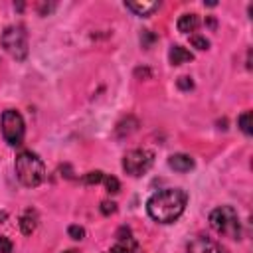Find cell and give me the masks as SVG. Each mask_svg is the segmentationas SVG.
I'll list each match as a JSON object with an SVG mask.
<instances>
[{
	"mask_svg": "<svg viewBox=\"0 0 253 253\" xmlns=\"http://www.w3.org/2000/svg\"><path fill=\"white\" fill-rule=\"evenodd\" d=\"M188 194L180 188H166L160 192H154L146 202L148 215L158 223H172L176 221L186 208Z\"/></svg>",
	"mask_w": 253,
	"mask_h": 253,
	"instance_id": "obj_1",
	"label": "cell"
},
{
	"mask_svg": "<svg viewBox=\"0 0 253 253\" xmlns=\"http://www.w3.org/2000/svg\"><path fill=\"white\" fill-rule=\"evenodd\" d=\"M16 176L18 180L28 186V188H36L43 182L45 178V166L42 162V158L30 150H22L18 156H16Z\"/></svg>",
	"mask_w": 253,
	"mask_h": 253,
	"instance_id": "obj_2",
	"label": "cell"
},
{
	"mask_svg": "<svg viewBox=\"0 0 253 253\" xmlns=\"http://www.w3.org/2000/svg\"><path fill=\"white\" fill-rule=\"evenodd\" d=\"M210 225L215 233L223 235V237H231V239H239L241 237V223H239V215L237 210L233 206H219L210 213Z\"/></svg>",
	"mask_w": 253,
	"mask_h": 253,
	"instance_id": "obj_3",
	"label": "cell"
},
{
	"mask_svg": "<svg viewBox=\"0 0 253 253\" xmlns=\"http://www.w3.org/2000/svg\"><path fill=\"white\" fill-rule=\"evenodd\" d=\"M2 47L18 61H24L28 57V34L24 26H10L4 30L2 38Z\"/></svg>",
	"mask_w": 253,
	"mask_h": 253,
	"instance_id": "obj_4",
	"label": "cell"
},
{
	"mask_svg": "<svg viewBox=\"0 0 253 253\" xmlns=\"http://www.w3.org/2000/svg\"><path fill=\"white\" fill-rule=\"evenodd\" d=\"M2 136L10 146H18L24 140V132H26V125L24 119L18 111L8 109L2 113Z\"/></svg>",
	"mask_w": 253,
	"mask_h": 253,
	"instance_id": "obj_5",
	"label": "cell"
},
{
	"mask_svg": "<svg viewBox=\"0 0 253 253\" xmlns=\"http://www.w3.org/2000/svg\"><path fill=\"white\" fill-rule=\"evenodd\" d=\"M154 162V154L146 148H134V150H128L123 158V168L126 174L130 176H142L144 172L150 170Z\"/></svg>",
	"mask_w": 253,
	"mask_h": 253,
	"instance_id": "obj_6",
	"label": "cell"
},
{
	"mask_svg": "<svg viewBox=\"0 0 253 253\" xmlns=\"http://www.w3.org/2000/svg\"><path fill=\"white\" fill-rule=\"evenodd\" d=\"M136 251H138V245H136L134 237L130 235V229L121 227L117 233V243L111 249V253H136Z\"/></svg>",
	"mask_w": 253,
	"mask_h": 253,
	"instance_id": "obj_7",
	"label": "cell"
},
{
	"mask_svg": "<svg viewBox=\"0 0 253 253\" xmlns=\"http://www.w3.org/2000/svg\"><path fill=\"white\" fill-rule=\"evenodd\" d=\"M188 253H227V251L221 247V243L210 237H196L188 245Z\"/></svg>",
	"mask_w": 253,
	"mask_h": 253,
	"instance_id": "obj_8",
	"label": "cell"
},
{
	"mask_svg": "<svg viewBox=\"0 0 253 253\" xmlns=\"http://www.w3.org/2000/svg\"><path fill=\"white\" fill-rule=\"evenodd\" d=\"M168 166L172 170H176V172H190L194 168V158L188 156V154H182V152L180 154H172L168 158Z\"/></svg>",
	"mask_w": 253,
	"mask_h": 253,
	"instance_id": "obj_9",
	"label": "cell"
},
{
	"mask_svg": "<svg viewBox=\"0 0 253 253\" xmlns=\"http://www.w3.org/2000/svg\"><path fill=\"white\" fill-rule=\"evenodd\" d=\"M198 26H200V18H198V14H184V16H180L178 22H176L178 32H182V34L196 32Z\"/></svg>",
	"mask_w": 253,
	"mask_h": 253,
	"instance_id": "obj_10",
	"label": "cell"
},
{
	"mask_svg": "<svg viewBox=\"0 0 253 253\" xmlns=\"http://www.w3.org/2000/svg\"><path fill=\"white\" fill-rule=\"evenodd\" d=\"M168 59L172 65H182L186 61H192V53L182 45H172L168 51Z\"/></svg>",
	"mask_w": 253,
	"mask_h": 253,
	"instance_id": "obj_11",
	"label": "cell"
},
{
	"mask_svg": "<svg viewBox=\"0 0 253 253\" xmlns=\"http://www.w3.org/2000/svg\"><path fill=\"white\" fill-rule=\"evenodd\" d=\"M125 6L136 16H148L158 8V2H125Z\"/></svg>",
	"mask_w": 253,
	"mask_h": 253,
	"instance_id": "obj_12",
	"label": "cell"
},
{
	"mask_svg": "<svg viewBox=\"0 0 253 253\" xmlns=\"http://www.w3.org/2000/svg\"><path fill=\"white\" fill-rule=\"evenodd\" d=\"M36 225H38L36 213H34L32 210H28V211L20 217V229H22V233H24V235H32L34 229H36Z\"/></svg>",
	"mask_w": 253,
	"mask_h": 253,
	"instance_id": "obj_13",
	"label": "cell"
},
{
	"mask_svg": "<svg viewBox=\"0 0 253 253\" xmlns=\"http://www.w3.org/2000/svg\"><path fill=\"white\" fill-rule=\"evenodd\" d=\"M251 111H245V113H241L239 117H237V126L241 128V132L245 134V136H251Z\"/></svg>",
	"mask_w": 253,
	"mask_h": 253,
	"instance_id": "obj_14",
	"label": "cell"
},
{
	"mask_svg": "<svg viewBox=\"0 0 253 253\" xmlns=\"http://www.w3.org/2000/svg\"><path fill=\"white\" fill-rule=\"evenodd\" d=\"M103 180H105V174H103L101 170H95V172H89V174L83 176V182L89 184V186H91V184H101Z\"/></svg>",
	"mask_w": 253,
	"mask_h": 253,
	"instance_id": "obj_15",
	"label": "cell"
},
{
	"mask_svg": "<svg viewBox=\"0 0 253 253\" xmlns=\"http://www.w3.org/2000/svg\"><path fill=\"white\" fill-rule=\"evenodd\" d=\"M105 186H107V192L109 194H117L119 190H121V184H119V180L115 178V176H105Z\"/></svg>",
	"mask_w": 253,
	"mask_h": 253,
	"instance_id": "obj_16",
	"label": "cell"
},
{
	"mask_svg": "<svg viewBox=\"0 0 253 253\" xmlns=\"http://www.w3.org/2000/svg\"><path fill=\"white\" fill-rule=\"evenodd\" d=\"M67 235H69L71 239L79 241V239L85 237V229H83L81 225H69V227H67Z\"/></svg>",
	"mask_w": 253,
	"mask_h": 253,
	"instance_id": "obj_17",
	"label": "cell"
},
{
	"mask_svg": "<svg viewBox=\"0 0 253 253\" xmlns=\"http://www.w3.org/2000/svg\"><path fill=\"white\" fill-rule=\"evenodd\" d=\"M190 42H192V45H194L196 49H208V47H210V42H208L204 36H192Z\"/></svg>",
	"mask_w": 253,
	"mask_h": 253,
	"instance_id": "obj_18",
	"label": "cell"
},
{
	"mask_svg": "<svg viewBox=\"0 0 253 253\" xmlns=\"http://www.w3.org/2000/svg\"><path fill=\"white\" fill-rule=\"evenodd\" d=\"M176 85H178V89H182V91H190V89L194 87V81H192V77L182 75V77L176 81Z\"/></svg>",
	"mask_w": 253,
	"mask_h": 253,
	"instance_id": "obj_19",
	"label": "cell"
},
{
	"mask_svg": "<svg viewBox=\"0 0 253 253\" xmlns=\"http://www.w3.org/2000/svg\"><path fill=\"white\" fill-rule=\"evenodd\" d=\"M115 211H117V204H115V202H109V200L101 202V213H103V215H111V213H115Z\"/></svg>",
	"mask_w": 253,
	"mask_h": 253,
	"instance_id": "obj_20",
	"label": "cell"
},
{
	"mask_svg": "<svg viewBox=\"0 0 253 253\" xmlns=\"http://www.w3.org/2000/svg\"><path fill=\"white\" fill-rule=\"evenodd\" d=\"M12 249H14L12 241H10L8 237L0 235V253H12Z\"/></svg>",
	"mask_w": 253,
	"mask_h": 253,
	"instance_id": "obj_21",
	"label": "cell"
},
{
	"mask_svg": "<svg viewBox=\"0 0 253 253\" xmlns=\"http://www.w3.org/2000/svg\"><path fill=\"white\" fill-rule=\"evenodd\" d=\"M154 40H156V36H154V34H150L148 30H146V32H142V38H140L142 47H146V49H148V47H150V43H152Z\"/></svg>",
	"mask_w": 253,
	"mask_h": 253,
	"instance_id": "obj_22",
	"label": "cell"
},
{
	"mask_svg": "<svg viewBox=\"0 0 253 253\" xmlns=\"http://www.w3.org/2000/svg\"><path fill=\"white\" fill-rule=\"evenodd\" d=\"M134 75H136V77H140V75H142V77H148V75H150V71H148V69H140V67H138V69L134 71Z\"/></svg>",
	"mask_w": 253,
	"mask_h": 253,
	"instance_id": "obj_23",
	"label": "cell"
},
{
	"mask_svg": "<svg viewBox=\"0 0 253 253\" xmlns=\"http://www.w3.org/2000/svg\"><path fill=\"white\" fill-rule=\"evenodd\" d=\"M63 253H79V251H75V249H67V251H63Z\"/></svg>",
	"mask_w": 253,
	"mask_h": 253,
	"instance_id": "obj_24",
	"label": "cell"
},
{
	"mask_svg": "<svg viewBox=\"0 0 253 253\" xmlns=\"http://www.w3.org/2000/svg\"><path fill=\"white\" fill-rule=\"evenodd\" d=\"M109 253H111V251H109Z\"/></svg>",
	"mask_w": 253,
	"mask_h": 253,
	"instance_id": "obj_25",
	"label": "cell"
}]
</instances>
